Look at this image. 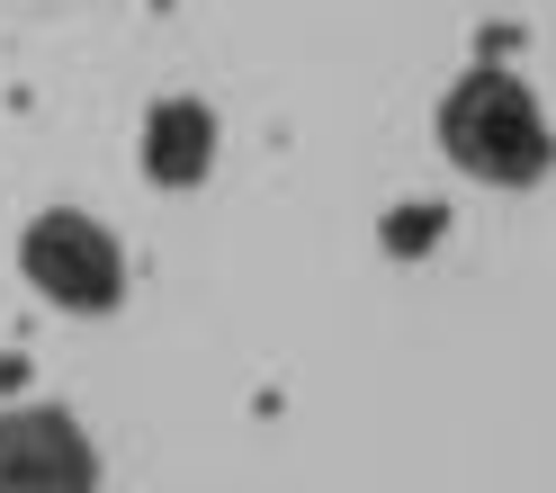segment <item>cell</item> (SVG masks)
I'll use <instances>...</instances> for the list:
<instances>
[{"label":"cell","instance_id":"obj_2","mask_svg":"<svg viewBox=\"0 0 556 493\" xmlns=\"http://www.w3.org/2000/svg\"><path fill=\"white\" fill-rule=\"evenodd\" d=\"M18 261H27V278H37V288H46L63 314H109V305L126 296L117 233H109V225H90L81 206H46V216L27 225Z\"/></svg>","mask_w":556,"mask_h":493},{"label":"cell","instance_id":"obj_3","mask_svg":"<svg viewBox=\"0 0 556 493\" xmlns=\"http://www.w3.org/2000/svg\"><path fill=\"white\" fill-rule=\"evenodd\" d=\"M0 493H99V448L81 421L54 404L0 413Z\"/></svg>","mask_w":556,"mask_h":493},{"label":"cell","instance_id":"obj_1","mask_svg":"<svg viewBox=\"0 0 556 493\" xmlns=\"http://www.w3.org/2000/svg\"><path fill=\"white\" fill-rule=\"evenodd\" d=\"M440 144L458 170H476V180H494V189H530L547 180V162H556V135L539 117V99L520 90L511 73H467L458 90L440 99Z\"/></svg>","mask_w":556,"mask_h":493},{"label":"cell","instance_id":"obj_5","mask_svg":"<svg viewBox=\"0 0 556 493\" xmlns=\"http://www.w3.org/2000/svg\"><path fill=\"white\" fill-rule=\"evenodd\" d=\"M431 233H440V206H404V216H387V252H422Z\"/></svg>","mask_w":556,"mask_h":493},{"label":"cell","instance_id":"obj_4","mask_svg":"<svg viewBox=\"0 0 556 493\" xmlns=\"http://www.w3.org/2000/svg\"><path fill=\"white\" fill-rule=\"evenodd\" d=\"M206 162H216V117H206V99H153V117H144V180L153 189H198Z\"/></svg>","mask_w":556,"mask_h":493}]
</instances>
